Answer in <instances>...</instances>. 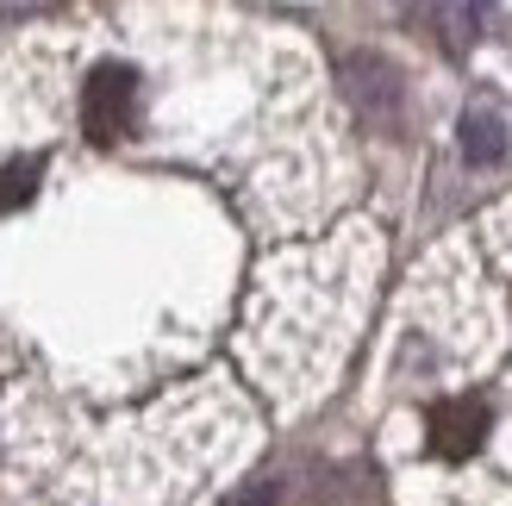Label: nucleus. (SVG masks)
Returning a JSON list of instances; mask_svg holds the SVG:
<instances>
[{"label": "nucleus", "instance_id": "6", "mask_svg": "<svg viewBox=\"0 0 512 506\" xmlns=\"http://www.w3.org/2000/svg\"><path fill=\"white\" fill-rule=\"evenodd\" d=\"M238 506H275V488H269V482H256V488H250Z\"/></svg>", "mask_w": 512, "mask_h": 506}, {"label": "nucleus", "instance_id": "3", "mask_svg": "<svg viewBox=\"0 0 512 506\" xmlns=\"http://www.w3.org/2000/svg\"><path fill=\"white\" fill-rule=\"evenodd\" d=\"M500 150H506V125H500V113H469L463 119V157L469 163H500Z\"/></svg>", "mask_w": 512, "mask_h": 506}, {"label": "nucleus", "instance_id": "2", "mask_svg": "<svg viewBox=\"0 0 512 506\" xmlns=\"http://www.w3.org/2000/svg\"><path fill=\"white\" fill-rule=\"evenodd\" d=\"M425 438H431L438 457L463 463L481 450V438H488V407H481V400H438V407L425 413Z\"/></svg>", "mask_w": 512, "mask_h": 506}, {"label": "nucleus", "instance_id": "1", "mask_svg": "<svg viewBox=\"0 0 512 506\" xmlns=\"http://www.w3.org/2000/svg\"><path fill=\"white\" fill-rule=\"evenodd\" d=\"M132 113H138V75L119 69V63H100L82 82V125H88V138L113 144L125 125H132Z\"/></svg>", "mask_w": 512, "mask_h": 506}, {"label": "nucleus", "instance_id": "5", "mask_svg": "<svg viewBox=\"0 0 512 506\" xmlns=\"http://www.w3.org/2000/svg\"><path fill=\"white\" fill-rule=\"evenodd\" d=\"M425 19H431V25H444V44H450V50H463V44L475 38V25H481L475 7H431Z\"/></svg>", "mask_w": 512, "mask_h": 506}, {"label": "nucleus", "instance_id": "4", "mask_svg": "<svg viewBox=\"0 0 512 506\" xmlns=\"http://www.w3.org/2000/svg\"><path fill=\"white\" fill-rule=\"evenodd\" d=\"M38 175H44V163H38V157H19V163L0 169V213L25 207V200H32V188H38Z\"/></svg>", "mask_w": 512, "mask_h": 506}]
</instances>
